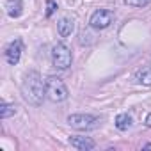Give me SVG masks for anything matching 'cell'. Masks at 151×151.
I'll return each instance as SVG.
<instances>
[{
	"label": "cell",
	"instance_id": "1",
	"mask_svg": "<svg viewBox=\"0 0 151 151\" xmlns=\"http://www.w3.org/2000/svg\"><path fill=\"white\" fill-rule=\"evenodd\" d=\"M22 94L29 103H32L36 107L43 103V98L46 96V84L41 80L39 73L30 71L25 77V80L22 84Z\"/></svg>",
	"mask_w": 151,
	"mask_h": 151
},
{
	"label": "cell",
	"instance_id": "2",
	"mask_svg": "<svg viewBox=\"0 0 151 151\" xmlns=\"http://www.w3.org/2000/svg\"><path fill=\"white\" fill-rule=\"evenodd\" d=\"M45 84H46V96H48V100L59 103V101H64L68 98V87L59 77H48L45 80Z\"/></svg>",
	"mask_w": 151,
	"mask_h": 151
},
{
	"label": "cell",
	"instance_id": "3",
	"mask_svg": "<svg viewBox=\"0 0 151 151\" xmlns=\"http://www.w3.org/2000/svg\"><path fill=\"white\" fill-rule=\"evenodd\" d=\"M68 123L71 128L80 130V132H89L100 126V117L91 116V114H73L68 117Z\"/></svg>",
	"mask_w": 151,
	"mask_h": 151
},
{
	"label": "cell",
	"instance_id": "4",
	"mask_svg": "<svg viewBox=\"0 0 151 151\" xmlns=\"http://www.w3.org/2000/svg\"><path fill=\"white\" fill-rule=\"evenodd\" d=\"M71 50L64 45V43H57L52 50V62L57 69H68L71 66Z\"/></svg>",
	"mask_w": 151,
	"mask_h": 151
},
{
	"label": "cell",
	"instance_id": "5",
	"mask_svg": "<svg viewBox=\"0 0 151 151\" xmlns=\"http://www.w3.org/2000/svg\"><path fill=\"white\" fill-rule=\"evenodd\" d=\"M114 20V13L109 9H98L93 16H91V27L93 29H107Z\"/></svg>",
	"mask_w": 151,
	"mask_h": 151
},
{
	"label": "cell",
	"instance_id": "6",
	"mask_svg": "<svg viewBox=\"0 0 151 151\" xmlns=\"http://www.w3.org/2000/svg\"><path fill=\"white\" fill-rule=\"evenodd\" d=\"M22 52H23L22 41H20V39L11 41V43L7 45V48H6V60H7L11 66L18 64V62H20V57H22Z\"/></svg>",
	"mask_w": 151,
	"mask_h": 151
},
{
	"label": "cell",
	"instance_id": "7",
	"mask_svg": "<svg viewBox=\"0 0 151 151\" xmlns=\"http://www.w3.org/2000/svg\"><path fill=\"white\" fill-rule=\"evenodd\" d=\"M69 144L75 149H80V151H89V149L94 147V140L89 139V137H71Z\"/></svg>",
	"mask_w": 151,
	"mask_h": 151
},
{
	"label": "cell",
	"instance_id": "8",
	"mask_svg": "<svg viewBox=\"0 0 151 151\" xmlns=\"http://www.w3.org/2000/svg\"><path fill=\"white\" fill-rule=\"evenodd\" d=\"M57 29H59V34H60L62 37H68V36L73 32L75 23H73V20H71V18H62V20L57 23Z\"/></svg>",
	"mask_w": 151,
	"mask_h": 151
},
{
	"label": "cell",
	"instance_id": "9",
	"mask_svg": "<svg viewBox=\"0 0 151 151\" xmlns=\"http://www.w3.org/2000/svg\"><path fill=\"white\" fill-rule=\"evenodd\" d=\"M6 9H7V14L11 18H18L22 14V0H7V4H6Z\"/></svg>",
	"mask_w": 151,
	"mask_h": 151
},
{
	"label": "cell",
	"instance_id": "10",
	"mask_svg": "<svg viewBox=\"0 0 151 151\" xmlns=\"http://www.w3.org/2000/svg\"><path fill=\"white\" fill-rule=\"evenodd\" d=\"M135 80L142 86H151V69H140L135 75Z\"/></svg>",
	"mask_w": 151,
	"mask_h": 151
},
{
	"label": "cell",
	"instance_id": "11",
	"mask_svg": "<svg viewBox=\"0 0 151 151\" xmlns=\"http://www.w3.org/2000/svg\"><path fill=\"white\" fill-rule=\"evenodd\" d=\"M116 126H117L119 130H128V128L132 126V117H130L128 114H119V116L116 117Z\"/></svg>",
	"mask_w": 151,
	"mask_h": 151
},
{
	"label": "cell",
	"instance_id": "12",
	"mask_svg": "<svg viewBox=\"0 0 151 151\" xmlns=\"http://www.w3.org/2000/svg\"><path fill=\"white\" fill-rule=\"evenodd\" d=\"M13 114H14V105H9L6 101L0 103V117H2V119H7Z\"/></svg>",
	"mask_w": 151,
	"mask_h": 151
},
{
	"label": "cell",
	"instance_id": "13",
	"mask_svg": "<svg viewBox=\"0 0 151 151\" xmlns=\"http://www.w3.org/2000/svg\"><path fill=\"white\" fill-rule=\"evenodd\" d=\"M128 6H133V7H146L151 4V0H124Z\"/></svg>",
	"mask_w": 151,
	"mask_h": 151
},
{
	"label": "cell",
	"instance_id": "14",
	"mask_svg": "<svg viewBox=\"0 0 151 151\" xmlns=\"http://www.w3.org/2000/svg\"><path fill=\"white\" fill-rule=\"evenodd\" d=\"M57 9V4H55V0H46V16H52Z\"/></svg>",
	"mask_w": 151,
	"mask_h": 151
},
{
	"label": "cell",
	"instance_id": "15",
	"mask_svg": "<svg viewBox=\"0 0 151 151\" xmlns=\"http://www.w3.org/2000/svg\"><path fill=\"white\" fill-rule=\"evenodd\" d=\"M146 126H149V128H151V114L146 117Z\"/></svg>",
	"mask_w": 151,
	"mask_h": 151
},
{
	"label": "cell",
	"instance_id": "16",
	"mask_svg": "<svg viewBox=\"0 0 151 151\" xmlns=\"http://www.w3.org/2000/svg\"><path fill=\"white\" fill-rule=\"evenodd\" d=\"M146 147H147V149H151V144H147V146H146Z\"/></svg>",
	"mask_w": 151,
	"mask_h": 151
}]
</instances>
